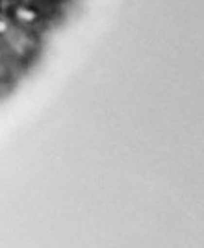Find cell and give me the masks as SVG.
Masks as SVG:
<instances>
[{"mask_svg": "<svg viewBox=\"0 0 204 248\" xmlns=\"http://www.w3.org/2000/svg\"><path fill=\"white\" fill-rule=\"evenodd\" d=\"M0 46L11 62L24 71L37 60L41 52V33L24 30L4 15H0Z\"/></svg>", "mask_w": 204, "mask_h": 248, "instance_id": "obj_1", "label": "cell"}, {"mask_svg": "<svg viewBox=\"0 0 204 248\" xmlns=\"http://www.w3.org/2000/svg\"><path fill=\"white\" fill-rule=\"evenodd\" d=\"M4 15L13 24H17L24 30L35 31V33H43L52 22L51 13L35 0H24V2H17V4H8V6H4Z\"/></svg>", "mask_w": 204, "mask_h": 248, "instance_id": "obj_2", "label": "cell"}, {"mask_svg": "<svg viewBox=\"0 0 204 248\" xmlns=\"http://www.w3.org/2000/svg\"><path fill=\"white\" fill-rule=\"evenodd\" d=\"M2 11H4V6H2V2H0V15H2Z\"/></svg>", "mask_w": 204, "mask_h": 248, "instance_id": "obj_3", "label": "cell"}]
</instances>
